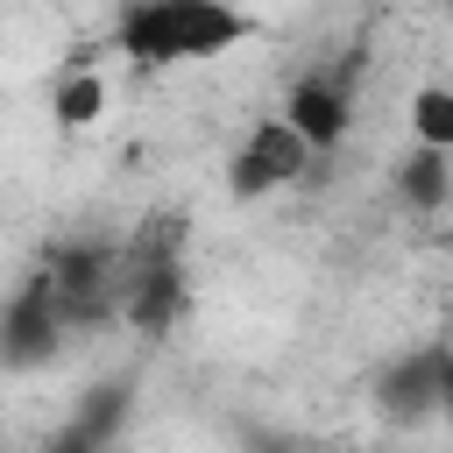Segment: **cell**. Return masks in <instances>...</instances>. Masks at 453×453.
<instances>
[{
    "instance_id": "6da1fadb",
    "label": "cell",
    "mask_w": 453,
    "mask_h": 453,
    "mask_svg": "<svg viewBox=\"0 0 453 453\" xmlns=\"http://www.w3.org/2000/svg\"><path fill=\"white\" fill-rule=\"evenodd\" d=\"M248 35H255V14H241L234 0H127L113 14V50L142 71L205 64L241 50Z\"/></svg>"
},
{
    "instance_id": "7a4b0ae2",
    "label": "cell",
    "mask_w": 453,
    "mask_h": 453,
    "mask_svg": "<svg viewBox=\"0 0 453 453\" xmlns=\"http://www.w3.org/2000/svg\"><path fill=\"white\" fill-rule=\"evenodd\" d=\"M304 170H311L304 134H297L283 113H255V120L241 127L234 156H226V191L255 205V198H269V191H290Z\"/></svg>"
},
{
    "instance_id": "3957f363",
    "label": "cell",
    "mask_w": 453,
    "mask_h": 453,
    "mask_svg": "<svg viewBox=\"0 0 453 453\" xmlns=\"http://www.w3.org/2000/svg\"><path fill=\"white\" fill-rule=\"evenodd\" d=\"M276 113L304 134V149H311V156L340 149V142H347V127H354V99H347V85H340L333 71H304V78L283 92V106H276Z\"/></svg>"
},
{
    "instance_id": "277c9868",
    "label": "cell",
    "mask_w": 453,
    "mask_h": 453,
    "mask_svg": "<svg viewBox=\"0 0 453 453\" xmlns=\"http://www.w3.org/2000/svg\"><path fill=\"white\" fill-rule=\"evenodd\" d=\"M396 191H403L418 212H453V156L411 149V156H403V170H396Z\"/></svg>"
},
{
    "instance_id": "5b68a950",
    "label": "cell",
    "mask_w": 453,
    "mask_h": 453,
    "mask_svg": "<svg viewBox=\"0 0 453 453\" xmlns=\"http://www.w3.org/2000/svg\"><path fill=\"white\" fill-rule=\"evenodd\" d=\"M411 142L432 156H453V85H418L411 92Z\"/></svg>"
},
{
    "instance_id": "8992f818",
    "label": "cell",
    "mask_w": 453,
    "mask_h": 453,
    "mask_svg": "<svg viewBox=\"0 0 453 453\" xmlns=\"http://www.w3.org/2000/svg\"><path fill=\"white\" fill-rule=\"evenodd\" d=\"M50 106H57V127H92V120L106 113V85H99V71H64L57 92H50Z\"/></svg>"
},
{
    "instance_id": "52a82bcc",
    "label": "cell",
    "mask_w": 453,
    "mask_h": 453,
    "mask_svg": "<svg viewBox=\"0 0 453 453\" xmlns=\"http://www.w3.org/2000/svg\"><path fill=\"white\" fill-rule=\"evenodd\" d=\"M50 453H92V439H78V432H71V439H57Z\"/></svg>"
}]
</instances>
